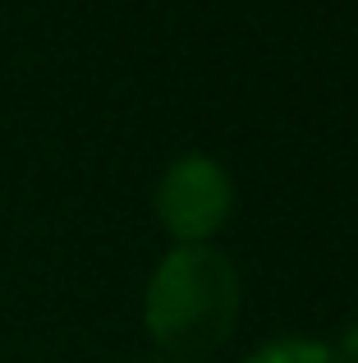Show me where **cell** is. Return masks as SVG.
Returning a JSON list of instances; mask_svg holds the SVG:
<instances>
[{
	"label": "cell",
	"mask_w": 358,
	"mask_h": 363,
	"mask_svg": "<svg viewBox=\"0 0 358 363\" xmlns=\"http://www.w3.org/2000/svg\"><path fill=\"white\" fill-rule=\"evenodd\" d=\"M243 281L230 253L216 244H175L152 267L143 290V322L156 354L202 359L239 327Z\"/></svg>",
	"instance_id": "6da1fadb"
},
{
	"label": "cell",
	"mask_w": 358,
	"mask_h": 363,
	"mask_svg": "<svg viewBox=\"0 0 358 363\" xmlns=\"http://www.w3.org/2000/svg\"><path fill=\"white\" fill-rule=\"evenodd\" d=\"M156 221L175 244H212L234 212V179L207 152H184L156 179Z\"/></svg>",
	"instance_id": "7a4b0ae2"
},
{
	"label": "cell",
	"mask_w": 358,
	"mask_h": 363,
	"mask_svg": "<svg viewBox=\"0 0 358 363\" xmlns=\"http://www.w3.org/2000/svg\"><path fill=\"white\" fill-rule=\"evenodd\" d=\"M243 363H340L335 350L326 340L313 336H276V340H262Z\"/></svg>",
	"instance_id": "3957f363"
},
{
	"label": "cell",
	"mask_w": 358,
	"mask_h": 363,
	"mask_svg": "<svg viewBox=\"0 0 358 363\" xmlns=\"http://www.w3.org/2000/svg\"><path fill=\"white\" fill-rule=\"evenodd\" d=\"M331 350H335V359H340V363H358V318L340 331V340H335Z\"/></svg>",
	"instance_id": "277c9868"
},
{
	"label": "cell",
	"mask_w": 358,
	"mask_h": 363,
	"mask_svg": "<svg viewBox=\"0 0 358 363\" xmlns=\"http://www.w3.org/2000/svg\"><path fill=\"white\" fill-rule=\"evenodd\" d=\"M134 363H193V359H175V354H143V359H134Z\"/></svg>",
	"instance_id": "5b68a950"
}]
</instances>
